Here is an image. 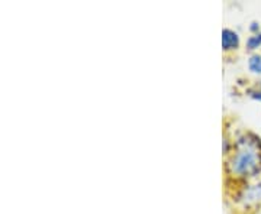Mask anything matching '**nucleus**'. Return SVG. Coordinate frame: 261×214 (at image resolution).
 <instances>
[{"label": "nucleus", "instance_id": "obj_1", "mask_svg": "<svg viewBox=\"0 0 261 214\" xmlns=\"http://www.w3.org/2000/svg\"><path fill=\"white\" fill-rule=\"evenodd\" d=\"M235 177H252L261 171V140L245 136L237 142V149L228 162Z\"/></svg>", "mask_w": 261, "mask_h": 214}, {"label": "nucleus", "instance_id": "obj_2", "mask_svg": "<svg viewBox=\"0 0 261 214\" xmlns=\"http://www.w3.org/2000/svg\"><path fill=\"white\" fill-rule=\"evenodd\" d=\"M241 201L245 205L257 204L261 201V181L257 184H252L248 186L247 188H244L243 193H241Z\"/></svg>", "mask_w": 261, "mask_h": 214}, {"label": "nucleus", "instance_id": "obj_3", "mask_svg": "<svg viewBox=\"0 0 261 214\" xmlns=\"http://www.w3.org/2000/svg\"><path fill=\"white\" fill-rule=\"evenodd\" d=\"M240 47V35L232 29L225 28L222 30V48L224 51H233Z\"/></svg>", "mask_w": 261, "mask_h": 214}, {"label": "nucleus", "instance_id": "obj_4", "mask_svg": "<svg viewBox=\"0 0 261 214\" xmlns=\"http://www.w3.org/2000/svg\"><path fill=\"white\" fill-rule=\"evenodd\" d=\"M248 68L254 74L261 75V55L260 54H254L248 59Z\"/></svg>", "mask_w": 261, "mask_h": 214}, {"label": "nucleus", "instance_id": "obj_5", "mask_svg": "<svg viewBox=\"0 0 261 214\" xmlns=\"http://www.w3.org/2000/svg\"><path fill=\"white\" fill-rule=\"evenodd\" d=\"M258 48H261V32L254 34V35H251V37L247 39V49L255 51Z\"/></svg>", "mask_w": 261, "mask_h": 214}, {"label": "nucleus", "instance_id": "obj_6", "mask_svg": "<svg viewBox=\"0 0 261 214\" xmlns=\"http://www.w3.org/2000/svg\"><path fill=\"white\" fill-rule=\"evenodd\" d=\"M250 30L254 32V34H258V30H260V25H258L257 22H252L251 26H250Z\"/></svg>", "mask_w": 261, "mask_h": 214}, {"label": "nucleus", "instance_id": "obj_7", "mask_svg": "<svg viewBox=\"0 0 261 214\" xmlns=\"http://www.w3.org/2000/svg\"><path fill=\"white\" fill-rule=\"evenodd\" d=\"M251 97L255 99V100H258V102H261V91H251Z\"/></svg>", "mask_w": 261, "mask_h": 214}]
</instances>
